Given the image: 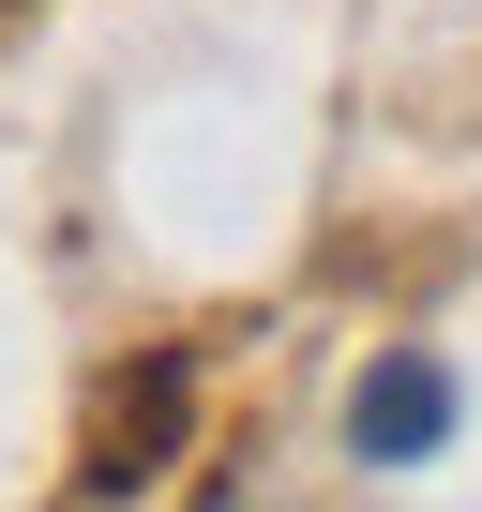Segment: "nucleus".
<instances>
[{
    "label": "nucleus",
    "mask_w": 482,
    "mask_h": 512,
    "mask_svg": "<svg viewBox=\"0 0 482 512\" xmlns=\"http://www.w3.org/2000/svg\"><path fill=\"white\" fill-rule=\"evenodd\" d=\"M437 437H452V377H437V362H377V377L347 392V452H362V467H422Z\"/></svg>",
    "instance_id": "f257e3e1"
},
{
    "label": "nucleus",
    "mask_w": 482,
    "mask_h": 512,
    "mask_svg": "<svg viewBox=\"0 0 482 512\" xmlns=\"http://www.w3.org/2000/svg\"><path fill=\"white\" fill-rule=\"evenodd\" d=\"M211 512H241V497H211Z\"/></svg>",
    "instance_id": "f03ea898"
}]
</instances>
